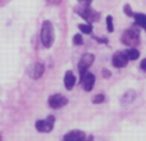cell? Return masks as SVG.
<instances>
[{
    "label": "cell",
    "instance_id": "10",
    "mask_svg": "<svg viewBox=\"0 0 146 141\" xmlns=\"http://www.w3.org/2000/svg\"><path fill=\"white\" fill-rule=\"evenodd\" d=\"M44 70H45V67L41 63H35L32 67L30 68V76L33 78V80H37L41 76L44 74Z\"/></svg>",
    "mask_w": 146,
    "mask_h": 141
},
{
    "label": "cell",
    "instance_id": "6",
    "mask_svg": "<svg viewBox=\"0 0 146 141\" xmlns=\"http://www.w3.org/2000/svg\"><path fill=\"white\" fill-rule=\"evenodd\" d=\"M48 104L50 108L53 109H59V108H63L64 105L68 104V99L66 96L60 95V94H55V95H51L48 100Z\"/></svg>",
    "mask_w": 146,
    "mask_h": 141
},
{
    "label": "cell",
    "instance_id": "5",
    "mask_svg": "<svg viewBox=\"0 0 146 141\" xmlns=\"http://www.w3.org/2000/svg\"><path fill=\"white\" fill-rule=\"evenodd\" d=\"M54 123H55V117L49 116L46 119H40L36 122V130L38 132H51V130L54 128Z\"/></svg>",
    "mask_w": 146,
    "mask_h": 141
},
{
    "label": "cell",
    "instance_id": "20",
    "mask_svg": "<svg viewBox=\"0 0 146 141\" xmlns=\"http://www.w3.org/2000/svg\"><path fill=\"white\" fill-rule=\"evenodd\" d=\"M95 39L98 43H100V44H108V39H101V37H98V36H95Z\"/></svg>",
    "mask_w": 146,
    "mask_h": 141
},
{
    "label": "cell",
    "instance_id": "2",
    "mask_svg": "<svg viewBox=\"0 0 146 141\" xmlns=\"http://www.w3.org/2000/svg\"><path fill=\"white\" fill-rule=\"evenodd\" d=\"M76 13L88 23L98 22V21L100 19V13L95 12L92 8H90V5H87V7H86V5H82V8L76 9Z\"/></svg>",
    "mask_w": 146,
    "mask_h": 141
},
{
    "label": "cell",
    "instance_id": "3",
    "mask_svg": "<svg viewBox=\"0 0 146 141\" xmlns=\"http://www.w3.org/2000/svg\"><path fill=\"white\" fill-rule=\"evenodd\" d=\"M122 43L126 46H129V48H135L136 45H139L140 43V33L139 30H135V28H129V30L124 31L123 35H122Z\"/></svg>",
    "mask_w": 146,
    "mask_h": 141
},
{
    "label": "cell",
    "instance_id": "16",
    "mask_svg": "<svg viewBox=\"0 0 146 141\" xmlns=\"http://www.w3.org/2000/svg\"><path fill=\"white\" fill-rule=\"evenodd\" d=\"M105 95H103V94H99V95H95L92 99V103L94 104H100V103H104L105 101Z\"/></svg>",
    "mask_w": 146,
    "mask_h": 141
},
{
    "label": "cell",
    "instance_id": "15",
    "mask_svg": "<svg viewBox=\"0 0 146 141\" xmlns=\"http://www.w3.org/2000/svg\"><path fill=\"white\" fill-rule=\"evenodd\" d=\"M78 28H80V31L82 33H86V35H88V33L92 32V25L91 23H81V25H78Z\"/></svg>",
    "mask_w": 146,
    "mask_h": 141
},
{
    "label": "cell",
    "instance_id": "19",
    "mask_svg": "<svg viewBox=\"0 0 146 141\" xmlns=\"http://www.w3.org/2000/svg\"><path fill=\"white\" fill-rule=\"evenodd\" d=\"M73 44H76V45H82L83 44V39L80 33H77V35L73 36Z\"/></svg>",
    "mask_w": 146,
    "mask_h": 141
},
{
    "label": "cell",
    "instance_id": "4",
    "mask_svg": "<svg viewBox=\"0 0 146 141\" xmlns=\"http://www.w3.org/2000/svg\"><path fill=\"white\" fill-rule=\"evenodd\" d=\"M94 61H95V57H94V54L86 53V54H83V55H82L81 61L78 62V70H80L81 77H82V76L85 74L86 72H87V69L90 68L91 66H92Z\"/></svg>",
    "mask_w": 146,
    "mask_h": 141
},
{
    "label": "cell",
    "instance_id": "17",
    "mask_svg": "<svg viewBox=\"0 0 146 141\" xmlns=\"http://www.w3.org/2000/svg\"><path fill=\"white\" fill-rule=\"evenodd\" d=\"M106 27H108V31H109V32H113V31H114L113 17H111V15H108V17H106Z\"/></svg>",
    "mask_w": 146,
    "mask_h": 141
},
{
    "label": "cell",
    "instance_id": "23",
    "mask_svg": "<svg viewBox=\"0 0 146 141\" xmlns=\"http://www.w3.org/2000/svg\"><path fill=\"white\" fill-rule=\"evenodd\" d=\"M140 68L144 70V72H146V59L141 61V63H140Z\"/></svg>",
    "mask_w": 146,
    "mask_h": 141
},
{
    "label": "cell",
    "instance_id": "7",
    "mask_svg": "<svg viewBox=\"0 0 146 141\" xmlns=\"http://www.w3.org/2000/svg\"><path fill=\"white\" fill-rule=\"evenodd\" d=\"M111 63L115 68H123L128 64V58H127L126 53L123 51H117L113 55V59H111Z\"/></svg>",
    "mask_w": 146,
    "mask_h": 141
},
{
    "label": "cell",
    "instance_id": "21",
    "mask_svg": "<svg viewBox=\"0 0 146 141\" xmlns=\"http://www.w3.org/2000/svg\"><path fill=\"white\" fill-rule=\"evenodd\" d=\"M78 1H80L81 5H86V7H87V5H91L92 0H78Z\"/></svg>",
    "mask_w": 146,
    "mask_h": 141
},
{
    "label": "cell",
    "instance_id": "1",
    "mask_svg": "<svg viewBox=\"0 0 146 141\" xmlns=\"http://www.w3.org/2000/svg\"><path fill=\"white\" fill-rule=\"evenodd\" d=\"M41 43L45 48H50L54 43V28L50 21H45L41 27Z\"/></svg>",
    "mask_w": 146,
    "mask_h": 141
},
{
    "label": "cell",
    "instance_id": "12",
    "mask_svg": "<svg viewBox=\"0 0 146 141\" xmlns=\"http://www.w3.org/2000/svg\"><path fill=\"white\" fill-rule=\"evenodd\" d=\"M133 18L136 21V25L142 27L146 31V14L144 13H133Z\"/></svg>",
    "mask_w": 146,
    "mask_h": 141
},
{
    "label": "cell",
    "instance_id": "18",
    "mask_svg": "<svg viewBox=\"0 0 146 141\" xmlns=\"http://www.w3.org/2000/svg\"><path fill=\"white\" fill-rule=\"evenodd\" d=\"M123 12H124V14H126L127 17H133V10H132V8L129 7L128 4H126L123 7Z\"/></svg>",
    "mask_w": 146,
    "mask_h": 141
},
{
    "label": "cell",
    "instance_id": "11",
    "mask_svg": "<svg viewBox=\"0 0 146 141\" xmlns=\"http://www.w3.org/2000/svg\"><path fill=\"white\" fill-rule=\"evenodd\" d=\"M76 85V76L73 74L72 70H67L64 74V86L67 90H72Z\"/></svg>",
    "mask_w": 146,
    "mask_h": 141
},
{
    "label": "cell",
    "instance_id": "13",
    "mask_svg": "<svg viewBox=\"0 0 146 141\" xmlns=\"http://www.w3.org/2000/svg\"><path fill=\"white\" fill-rule=\"evenodd\" d=\"M135 99H136V92H135L133 90H128L126 94L123 95V98H122V104H128L131 103V101H133Z\"/></svg>",
    "mask_w": 146,
    "mask_h": 141
},
{
    "label": "cell",
    "instance_id": "9",
    "mask_svg": "<svg viewBox=\"0 0 146 141\" xmlns=\"http://www.w3.org/2000/svg\"><path fill=\"white\" fill-rule=\"evenodd\" d=\"M63 139L66 141H83L86 139V134L80 130H73V131L64 135Z\"/></svg>",
    "mask_w": 146,
    "mask_h": 141
},
{
    "label": "cell",
    "instance_id": "14",
    "mask_svg": "<svg viewBox=\"0 0 146 141\" xmlns=\"http://www.w3.org/2000/svg\"><path fill=\"white\" fill-rule=\"evenodd\" d=\"M126 55H127V58H128V61H136L140 57V51L137 50L136 48H129L128 50L126 51Z\"/></svg>",
    "mask_w": 146,
    "mask_h": 141
},
{
    "label": "cell",
    "instance_id": "22",
    "mask_svg": "<svg viewBox=\"0 0 146 141\" xmlns=\"http://www.w3.org/2000/svg\"><path fill=\"white\" fill-rule=\"evenodd\" d=\"M103 76H104V78H109L111 76V72L108 69H103Z\"/></svg>",
    "mask_w": 146,
    "mask_h": 141
},
{
    "label": "cell",
    "instance_id": "8",
    "mask_svg": "<svg viewBox=\"0 0 146 141\" xmlns=\"http://www.w3.org/2000/svg\"><path fill=\"white\" fill-rule=\"evenodd\" d=\"M81 83H82V86H83V90L90 92V91L92 90L94 85H95V76H94V73L86 72L85 74L81 77Z\"/></svg>",
    "mask_w": 146,
    "mask_h": 141
}]
</instances>
